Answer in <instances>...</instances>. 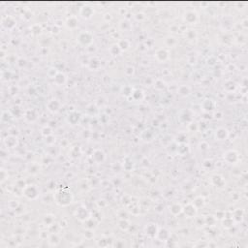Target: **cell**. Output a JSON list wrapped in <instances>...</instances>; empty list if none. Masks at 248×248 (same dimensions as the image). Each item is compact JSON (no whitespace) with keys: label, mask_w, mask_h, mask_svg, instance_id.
I'll use <instances>...</instances> for the list:
<instances>
[{"label":"cell","mask_w":248,"mask_h":248,"mask_svg":"<svg viewBox=\"0 0 248 248\" xmlns=\"http://www.w3.org/2000/svg\"><path fill=\"white\" fill-rule=\"evenodd\" d=\"M75 216L78 220H80L81 222H85L89 217H91L90 216V212L88 211V209H86V206H85V205H81V206H79L77 209H76Z\"/></svg>","instance_id":"obj_4"},{"label":"cell","mask_w":248,"mask_h":248,"mask_svg":"<svg viewBox=\"0 0 248 248\" xmlns=\"http://www.w3.org/2000/svg\"><path fill=\"white\" fill-rule=\"evenodd\" d=\"M141 138H142L143 141L151 142V141L153 140V138H154V133L150 129H146V130H143V132H142Z\"/></svg>","instance_id":"obj_24"},{"label":"cell","mask_w":248,"mask_h":248,"mask_svg":"<svg viewBox=\"0 0 248 248\" xmlns=\"http://www.w3.org/2000/svg\"><path fill=\"white\" fill-rule=\"evenodd\" d=\"M242 25L245 27V28L247 27V19H244L242 20Z\"/></svg>","instance_id":"obj_58"},{"label":"cell","mask_w":248,"mask_h":248,"mask_svg":"<svg viewBox=\"0 0 248 248\" xmlns=\"http://www.w3.org/2000/svg\"><path fill=\"white\" fill-rule=\"evenodd\" d=\"M154 57L156 58V60L158 62H160V63H164V62H166V61H168L170 59V52L166 49L160 48V49H158L155 52Z\"/></svg>","instance_id":"obj_8"},{"label":"cell","mask_w":248,"mask_h":248,"mask_svg":"<svg viewBox=\"0 0 248 248\" xmlns=\"http://www.w3.org/2000/svg\"><path fill=\"white\" fill-rule=\"evenodd\" d=\"M41 133H42V135L44 137H50L52 135V129L51 126H45L42 128V130H41Z\"/></svg>","instance_id":"obj_40"},{"label":"cell","mask_w":248,"mask_h":248,"mask_svg":"<svg viewBox=\"0 0 248 248\" xmlns=\"http://www.w3.org/2000/svg\"><path fill=\"white\" fill-rule=\"evenodd\" d=\"M186 37H187L189 40H193V39H196L197 37V32L195 30H188L187 32H186Z\"/></svg>","instance_id":"obj_47"},{"label":"cell","mask_w":248,"mask_h":248,"mask_svg":"<svg viewBox=\"0 0 248 248\" xmlns=\"http://www.w3.org/2000/svg\"><path fill=\"white\" fill-rule=\"evenodd\" d=\"M177 44V39L175 36H168L165 39V45L167 47H175Z\"/></svg>","instance_id":"obj_33"},{"label":"cell","mask_w":248,"mask_h":248,"mask_svg":"<svg viewBox=\"0 0 248 248\" xmlns=\"http://www.w3.org/2000/svg\"><path fill=\"white\" fill-rule=\"evenodd\" d=\"M53 82L56 84L57 86H62L64 85L67 82V77L64 73L62 72H58V74L53 78Z\"/></svg>","instance_id":"obj_22"},{"label":"cell","mask_w":248,"mask_h":248,"mask_svg":"<svg viewBox=\"0 0 248 248\" xmlns=\"http://www.w3.org/2000/svg\"><path fill=\"white\" fill-rule=\"evenodd\" d=\"M101 63H100V61L98 58H91L90 61H89V67H90L91 69H93V70H97V69H99Z\"/></svg>","instance_id":"obj_39"},{"label":"cell","mask_w":248,"mask_h":248,"mask_svg":"<svg viewBox=\"0 0 248 248\" xmlns=\"http://www.w3.org/2000/svg\"><path fill=\"white\" fill-rule=\"evenodd\" d=\"M200 148H201L202 150H208L209 148V146L206 142H202L201 143H200Z\"/></svg>","instance_id":"obj_53"},{"label":"cell","mask_w":248,"mask_h":248,"mask_svg":"<svg viewBox=\"0 0 248 248\" xmlns=\"http://www.w3.org/2000/svg\"><path fill=\"white\" fill-rule=\"evenodd\" d=\"M53 200L56 205L60 206H67L72 204L74 196L70 188L67 186H61L60 188H57L53 194Z\"/></svg>","instance_id":"obj_1"},{"label":"cell","mask_w":248,"mask_h":248,"mask_svg":"<svg viewBox=\"0 0 248 248\" xmlns=\"http://www.w3.org/2000/svg\"><path fill=\"white\" fill-rule=\"evenodd\" d=\"M92 159L95 163H103L106 160V154L102 149H95L92 153Z\"/></svg>","instance_id":"obj_17"},{"label":"cell","mask_w":248,"mask_h":248,"mask_svg":"<svg viewBox=\"0 0 248 248\" xmlns=\"http://www.w3.org/2000/svg\"><path fill=\"white\" fill-rule=\"evenodd\" d=\"M4 144L7 148H15L19 144V140L16 136L9 135L4 139Z\"/></svg>","instance_id":"obj_15"},{"label":"cell","mask_w":248,"mask_h":248,"mask_svg":"<svg viewBox=\"0 0 248 248\" xmlns=\"http://www.w3.org/2000/svg\"><path fill=\"white\" fill-rule=\"evenodd\" d=\"M80 114L77 113V112H71L70 114H68L67 116V121L72 124V125H76V124H78L79 121H80Z\"/></svg>","instance_id":"obj_23"},{"label":"cell","mask_w":248,"mask_h":248,"mask_svg":"<svg viewBox=\"0 0 248 248\" xmlns=\"http://www.w3.org/2000/svg\"><path fill=\"white\" fill-rule=\"evenodd\" d=\"M216 222V218L214 216H206L205 218V224L209 225V226H212L213 224H215Z\"/></svg>","instance_id":"obj_45"},{"label":"cell","mask_w":248,"mask_h":248,"mask_svg":"<svg viewBox=\"0 0 248 248\" xmlns=\"http://www.w3.org/2000/svg\"><path fill=\"white\" fill-rule=\"evenodd\" d=\"M124 73H125L126 76L128 77H132V76L135 74V67L134 66H127L124 70Z\"/></svg>","instance_id":"obj_46"},{"label":"cell","mask_w":248,"mask_h":248,"mask_svg":"<svg viewBox=\"0 0 248 248\" xmlns=\"http://www.w3.org/2000/svg\"><path fill=\"white\" fill-rule=\"evenodd\" d=\"M65 26L67 27L68 29H71V30H74L76 28H78L79 26V19L76 16H70L68 17L65 20L64 23Z\"/></svg>","instance_id":"obj_16"},{"label":"cell","mask_w":248,"mask_h":248,"mask_svg":"<svg viewBox=\"0 0 248 248\" xmlns=\"http://www.w3.org/2000/svg\"><path fill=\"white\" fill-rule=\"evenodd\" d=\"M182 209H183V206L180 204V203H174L170 205L169 208V211L172 215L174 216H177L182 213Z\"/></svg>","instance_id":"obj_20"},{"label":"cell","mask_w":248,"mask_h":248,"mask_svg":"<svg viewBox=\"0 0 248 248\" xmlns=\"http://www.w3.org/2000/svg\"><path fill=\"white\" fill-rule=\"evenodd\" d=\"M118 47H119V49L121 50V52H125L129 49V47H130V42L127 40V39H121L118 41Z\"/></svg>","instance_id":"obj_31"},{"label":"cell","mask_w":248,"mask_h":248,"mask_svg":"<svg viewBox=\"0 0 248 248\" xmlns=\"http://www.w3.org/2000/svg\"><path fill=\"white\" fill-rule=\"evenodd\" d=\"M176 142L178 143V144H180V143H186V142H187V136H186L185 134H180L176 138Z\"/></svg>","instance_id":"obj_41"},{"label":"cell","mask_w":248,"mask_h":248,"mask_svg":"<svg viewBox=\"0 0 248 248\" xmlns=\"http://www.w3.org/2000/svg\"><path fill=\"white\" fill-rule=\"evenodd\" d=\"M131 97H132L135 101H142L144 97L143 91L142 90V89H134Z\"/></svg>","instance_id":"obj_29"},{"label":"cell","mask_w":248,"mask_h":248,"mask_svg":"<svg viewBox=\"0 0 248 248\" xmlns=\"http://www.w3.org/2000/svg\"><path fill=\"white\" fill-rule=\"evenodd\" d=\"M133 91H134V89L132 88V86H130V85H125V86H123L122 89H121V93H122V95L125 96V97L132 96Z\"/></svg>","instance_id":"obj_37"},{"label":"cell","mask_w":248,"mask_h":248,"mask_svg":"<svg viewBox=\"0 0 248 248\" xmlns=\"http://www.w3.org/2000/svg\"><path fill=\"white\" fill-rule=\"evenodd\" d=\"M228 138H229L228 129H226L224 127H220V128L216 129V131H215V139H216V141L223 142V141H226Z\"/></svg>","instance_id":"obj_12"},{"label":"cell","mask_w":248,"mask_h":248,"mask_svg":"<svg viewBox=\"0 0 248 248\" xmlns=\"http://www.w3.org/2000/svg\"><path fill=\"white\" fill-rule=\"evenodd\" d=\"M158 228L157 224L155 223H148L147 224V226L144 227V233L147 234V236L149 237V238H156L157 236V233H158Z\"/></svg>","instance_id":"obj_11"},{"label":"cell","mask_w":248,"mask_h":248,"mask_svg":"<svg viewBox=\"0 0 248 248\" xmlns=\"http://www.w3.org/2000/svg\"><path fill=\"white\" fill-rule=\"evenodd\" d=\"M17 63H18V65H19V67H22V68H23V67H24V66L26 65V60L23 59V58H19V59L18 60Z\"/></svg>","instance_id":"obj_55"},{"label":"cell","mask_w":248,"mask_h":248,"mask_svg":"<svg viewBox=\"0 0 248 248\" xmlns=\"http://www.w3.org/2000/svg\"><path fill=\"white\" fill-rule=\"evenodd\" d=\"M58 72L59 71L57 70V68H56V67H51L49 70H48V76H49L51 79H53L58 74Z\"/></svg>","instance_id":"obj_43"},{"label":"cell","mask_w":248,"mask_h":248,"mask_svg":"<svg viewBox=\"0 0 248 248\" xmlns=\"http://www.w3.org/2000/svg\"><path fill=\"white\" fill-rule=\"evenodd\" d=\"M54 217L52 214H48V215H45L44 218H43V222L46 226H52V224H54Z\"/></svg>","instance_id":"obj_38"},{"label":"cell","mask_w":248,"mask_h":248,"mask_svg":"<svg viewBox=\"0 0 248 248\" xmlns=\"http://www.w3.org/2000/svg\"><path fill=\"white\" fill-rule=\"evenodd\" d=\"M85 237L86 238H92L94 237V233H93V230L91 229H86V231L85 232Z\"/></svg>","instance_id":"obj_50"},{"label":"cell","mask_w":248,"mask_h":248,"mask_svg":"<svg viewBox=\"0 0 248 248\" xmlns=\"http://www.w3.org/2000/svg\"><path fill=\"white\" fill-rule=\"evenodd\" d=\"M224 160L228 164H236L239 161V154L236 150H228L224 153Z\"/></svg>","instance_id":"obj_9"},{"label":"cell","mask_w":248,"mask_h":248,"mask_svg":"<svg viewBox=\"0 0 248 248\" xmlns=\"http://www.w3.org/2000/svg\"><path fill=\"white\" fill-rule=\"evenodd\" d=\"M144 18H146V17H144V15H143V13H138L137 15L135 16V19L138 20V22H139V20H143V19H144Z\"/></svg>","instance_id":"obj_56"},{"label":"cell","mask_w":248,"mask_h":248,"mask_svg":"<svg viewBox=\"0 0 248 248\" xmlns=\"http://www.w3.org/2000/svg\"><path fill=\"white\" fill-rule=\"evenodd\" d=\"M109 52H110V53L112 54V56H118V54H120L121 50L119 49V47H118V44H114V45H112L111 47H110Z\"/></svg>","instance_id":"obj_35"},{"label":"cell","mask_w":248,"mask_h":248,"mask_svg":"<svg viewBox=\"0 0 248 248\" xmlns=\"http://www.w3.org/2000/svg\"><path fill=\"white\" fill-rule=\"evenodd\" d=\"M49 242H50V244L52 245V246H56L58 245V243L60 242V238L59 237L56 235V233H52L50 238H49Z\"/></svg>","instance_id":"obj_34"},{"label":"cell","mask_w":248,"mask_h":248,"mask_svg":"<svg viewBox=\"0 0 248 248\" xmlns=\"http://www.w3.org/2000/svg\"><path fill=\"white\" fill-rule=\"evenodd\" d=\"M214 217L216 218V220H222L225 217V212L222 210H218V211H216Z\"/></svg>","instance_id":"obj_49"},{"label":"cell","mask_w":248,"mask_h":248,"mask_svg":"<svg viewBox=\"0 0 248 248\" xmlns=\"http://www.w3.org/2000/svg\"><path fill=\"white\" fill-rule=\"evenodd\" d=\"M35 166H36L35 164H32V165H31L30 168H29V171H28L29 173H31V174H37V173H38L39 168H38V167L35 168Z\"/></svg>","instance_id":"obj_52"},{"label":"cell","mask_w":248,"mask_h":248,"mask_svg":"<svg viewBox=\"0 0 248 248\" xmlns=\"http://www.w3.org/2000/svg\"><path fill=\"white\" fill-rule=\"evenodd\" d=\"M61 108V103L57 99H52L47 103V109L52 114H56L59 112Z\"/></svg>","instance_id":"obj_14"},{"label":"cell","mask_w":248,"mask_h":248,"mask_svg":"<svg viewBox=\"0 0 248 248\" xmlns=\"http://www.w3.org/2000/svg\"><path fill=\"white\" fill-rule=\"evenodd\" d=\"M182 213H184V215L187 218H194L198 214V209L192 203H189L183 206Z\"/></svg>","instance_id":"obj_7"},{"label":"cell","mask_w":248,"mask_h":248,"mask_svg":"<svg viewBox=\"0 0 248 248\" xmlns=\"http://www.w3.org/2000/svg\"><path fill=\"white\" fill-rule=\"evenodd\" d=\"M0 175H1V176H0V177H1V183H3L7 180V178H8V172H6L4 169H2L1 170V174H0Z\"/></svg>","instance_id":"obj_51"},{"label":"cell","mask_w":248,"mask_h":248,"mask_svg":"<svg viewBox=\"0 0 248 248\" xmlns=\"http://www.w3.org/2000/svg\"><path fill=\"white\" fill-rule=\"evenodd\" d=\"M156 238L159 240H161V242H163V240H164V242H168V240L170 239V238H171V234H170L168 229L161 228V229L158 230Z\"/></svg>","instance_id":"obj_21"},{"label":"cell","mask_w":248,"mask_h":248,"mask_svg":"<svg viewBox=\"0 0 248 248\" xmlns=\"http://www.w3.org/2000/svg\"><path fill=\"white\" fill-rule=\"evenodd\" d=\"M103 18H104V19L106 20V22H110V20H112V19H113V17L111 16V14H109V13L105 14Z\"/></svg>","instance_id":"obj_57"},{"label":"cell","mask_w":248,"mask_h":248,"mask_svg":"<svg viewBox=\"0 0 248 248\" xmlns=\"http://www.w3.org/2000/svg\"><path fill=\"white\" fill-rule=\"evenodd\" d=\"M2 25L5 27L6 29L12 30L16 27L17 25V20L11 16H7L2 19Z\"/></svg>","instance_id":"obj_13"},{"label":"cell","mask_w":248,"mask_h":248,"mask_svg":"<svg viewBox=\"0 0 248 248\" xmlns=\"http://www.w3.org/2000/svg\"><path fill=\"white\" fill-rule=\"evenodd\" d=\"M199 16L196 11L188 10L183 14V20L188 24H196L198 23Z\"/></svg>","instance_id":"obj_5"},{"label":"cell","mask_w":248,"mask_h":248,"mask_svg":"<svg viewBox=\"0 0 248 248\" xmlns=\"http://www.w3.org/2000/svg\"><path fill=\"white\" fill-rule=\"evenodd\" d=\"M38 113L36 110L34 109H27L26 111L24 112V118L29 121V122H34L36 121L38 118Z\"/></svg>","instance_id":"obj_18"},{"label":"cell","mask_w":248,"mask_h":248,"mask_svg":"<svg viewBox=\"0 0 248 248\" xmlns=\"http://www.w3.org/2000/svg\"><path fill=\"white\" fill-rule=\"evenodd\" d=\"M118 227L122 231H128L131 227V224L127 218H121L118 221Z\"/></svg>","instance_id":"obj_27"},{"label":"cell","mask_w":248,"mask_h":248,"mask_svg":"<svg viewBox=\"0 0 248 248\" xmlns=\"http://www.w3.org/2000/svg\"><path fill=\"white\" fill-rule=\"evenodd\" d=\"M232 218L234 219V221H235V222H240L242 220V218H243V210L239 209H236L233 213Z\"/></svg>","instance_id":"obj_28"},{"label":"cell","mask_w":248,"mask_h":248,"mask_svg":"<svg viewBox=\"0 0 248 248\" xmlns=\"http://www.w3.org/2000/svg\"><path fill=\"white\" fill-rule=\"evenodd\" d=\"M203 165H204V167H205V168H208V169H209V168H211V167H212V165H213V164H212V161H211V160H205Z\"/></svg>","instance_id":"obj_54"},{"label":"cell","mask_w":248,"mask_h":248,"mask_svg":"<svg viewBox=\"0 0 248 248\" xmlns=\"http://www.w3.org/2000/svg\"><path fill=\"white\" fill-rule=\"evenodd\" d=\"M77 41L79 45H81V47H89L94 41L93 34L89 31H81L79 33Z\"/></svg>","instance_id":"obj_2"},{"label":"cell","mask_w":248,"mask_h":248,"mask_svg":"<svg viewBox=\"0 0 248 248\" xmlns=\"http://www.w3.org/2000/svg\"><path fill=\"white\" fill-rule=\"evenodd\" d=\"M23 195L28 200H36L39 197V189L35 185H26L23 189Z\"/></svg>","instance_id":"obj_3"},{"label":"cell","mask_w":248,"mask_h":248,"mask_svg":"<svg viewBox=\"0 0 248 248\" xmlns=\"http://www.w3.org/2000/svg\"><path fill=\"white\" fill-rule=\"evenodd\" d=\"M189 152V147L186 143H180L177 146V153L180 155H185Z\"/></svg>","instance_id":"obj_32"},{"label":"cell","mask_w":248,"mask_h":248,"mask_svg":"<svg viewBox=\"0 0 248 248\" xmlns=\"http://www.w3.org/2000/svg\"><path fill=\"white\" fill-rule=\"evenodd\" d=\"M201 108H202V110H203L205 113L209 114V113H212L215 110V108H216V103H215L214 100L209 99V98L205 99L202 102Z\"/></svg>","instance_id":"obj_10"},{"label":"cell","mask_w":248,"mask_h":248,"mask_svg":"<svg viewBox=\"0 0 248 248\" xmlns=\"http://www.w3.org/2000/svg\"><path fill=\"white\" fill-rule=\"evenodd\" d=\"M177 93L182 97H188L191 93V88L188 85H180L177 88Z\"/></svg>","instance_id":"obj_25"},{"label":"cell","mask_w":248,"mask_h":248,"mask_svg":"<svg viewBox=\"0 0 248 248\" xmlns=\"http://www.w3.org/2000/svg\"><path fill=\"white\" fill-rule=\"evenodd\" d=\"M119 27H120V29L122 31H129L131 29V27H132V25H131L129 20L122 19L120 22V23H119Z\"/></svg>","instance_id":"obj_36"},{"label":"cell","mask_w":248,"mask_h":248,"mask_svg":"<svg viewBox=\"0 0 248 248\" xmlns=\"http://www.w3.org/2000/svg\"><path fill=\"white\" fill-rule=\"evenodd\" d=\"M211 183L214 186H216V187H218V188H223V187H225V185H226L225 180L223 178V176H220V175L212 176H211Z\"/></svg>","instance_id":"obj_19"},{"label":"cell","mask_w":248,"mask_h":248,"mask_svg":"<svg viewBox=\"0 0 248 248\" xmlns=\"http://www.w3.org/2000/svg\"><path fill=\"white\" fill-rule=\"evenodd\" d=\"M192 204L194 205L196 208L199 209H201V208H204L205 205V200L203 196H198L196 197L194 200H193V202Z\"/></svg>","instance_id":"obj_26"},{"label":"cell","mask_w":248,"mask_h":248,"mask_svg":"<svg viewBox=\"0 0 248 248\" xmlns=\"http://www.w3.org/2000/svg\"><path fill=\"white\" fill-rule=\"evenodd\" d=\"M154 87L158 89V90H163V89L166 87V85H165V82L162 80H157L154 82Z\"/></svg>","instance_id":"obj_42"},{"label":"cell","mask_w":248,"mask_h":248,"mask_svg":"<svg viewBox=\"0 0 248 248\" xmlns=\"http://www.w3.org/2000/svg\"><path fill=\"white\" fill-rule=\"evenodd\" d=\"M234 224H235V221H234V219L232 217H224L222 219V225L226 229H231L234 226Z\"/></svg>","instance_id":"obj_30"},{"label":"cell","mask_w":248,"mask_h":248,"mask_svg":"<svg viewBox=\"0 0 248 248\" xmlns=\"http://www.w3.org/2000/svg\"><path fill=\"white\" fill-rule=\"evenodd\" d=\"M31 30H32V33L33 34H35V35H38V34H40L41 32H42V26H41V24H39V23H36V24L32 25Z\"/></svg>","instance_id":"obj_44"},{"label":"cell","mask_w":248,"mask_h":248,"mask_svg":"<svg viewBox=\"0 0 248 248\" xmlns=\"http://www.w3.org/2000/svg\"><path fill=\"white\" fill-rule=\"evenodd\" d=\"M94 13H95L94 8L90 4H85L80 9V16L85 19H91L94 15Z\"/></svg>","instance_id":"obj_6"},{"label":"cell","mask_w":248,"mask_h":248,"mask_svg":"<svg viewBox=\"0 0 248 248\" xmlns=\"http://www.w3.org/2000/svg\"><path fill=\"white\" fill-rule=\"evenodd\" d=\"M224 87H225V89H227L228 87H230V89L228 90V92H232V91L235 90L237 86H236V84H235V82H233V81H228V82H227V84L225 85Z\"/></svg>","instance_id":"obj_48"}]
</instances>
